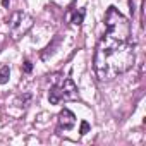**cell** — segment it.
Listing matches in <instances>:
<instances>
[{
  "mask_svg": "<svg viewBox=\"0 0 146 146\" xmlns=\"http://www.w3.org/2000/svg\"><path fill=\"white\" fill-rule=\"evenodd\" d=\"M12 2H14V0H2V5H4V7H11Z\"/></svg>",
  "mask_w": 146,
  "mask_h": 146,
  "instance_id": "obj_12",
  "label": "cell"
},
{
  "mask_svg": "<svg viewBox=\"0 0 146 146\" xmlns=\"http://www.w3.org/2000/svg\"><path fill=\"white\" fill-rule=\"evenodd\" d=\"M9 76H11L9 65H2V67H0V84H5L9 81Z\"/></svg>",
  "mask_w": 146,
  "mask_h": 146,
  "instance_id": "obj_8",
  "label": "cell"
},
{
  "mask_svg": "<svg viewBox=\"0 0 146 146\" xmlns=\"http://www.w3.org/2000/svg\"><path fill=\"white\" fill-rule=\"evenodd\" d=\"M88 131H90V124H88L86 120H83V122H81V131H79V132H81V134L84 136V134H86Z\"/></svg>",
  "mask_w": 146,
  "mask_h": 146,
  "instance_id": "obj_11",
  "label": "cell"
},
{
  "mask_svg": "<svg viewBox=\"0 0 146 146\" xmlns=\"http://www.w3.org/2000/svg\"><path fill=\"white\" fill-rule=\"evenodd\" d=\"M31 26H33V17L21 11H16L9 19V29H11L12 40H19L23 35H26L29 31Z\"/></svg>",
  "mask_w": 146,
  "mask_h": 146,
  "instance_id": "obj_4",
  "label": "cell"
},
{
  "mask_svg": "<svg viewBox=\"0 0 146 146\" xmlns=\"http://www.w3.org/2000/svg\"><path fill=\"white\" fill-rule=\"evenodd\" d=\"M23 70L26 72V74H29V72L33 70V64L29 60H24V65H23Z\"/></svg>",
  "mask_w": 146,
  "mask_h": 146,
  "instance_id": "obj_10",
  "label": "cell"
},
{
  "mask_svg": "<svg viewBox=\"0 0 146 146\" xmlns=\"http://www.w3.org/2000/svg\"><path fill=\"white\" fill-rule=\"evenodd\" d=\"M105 33L120 36V38H129L131 36V24L125 16H122L113 5L108 7L105 14Z\"/></svg>",
  "mask_w": 146,
  "mask_h": 146,
  "instance_id": "obj_2",
  "label": "cell"
},
{
  "mask_svg": "<svg viewBox=\"0 0 146 146\" xmlns=\"http://www.w3.org/2000/svg\"><path fill=\"white\" fill-rule=\"evenodd\" d=\"M129 7H131V16H134V0H129Z\"/></svg>",
  "mask_w": 146,
  "mask_h": 146,
  "instance_id": "obj_13",
  "label": "cell"
},
{
  "mask_svg": "<svg viewBox=\"0 0 146 146\" xmlns=\"http://www.w3.org/2000/svg\"><path fill=\"white\" fill-rule=\"evenodd\" d=\"M57 120H58V127H60V129L69 131V129L74 127V124H76V115L72 113L69 108H64V110H60V113L57 115Z\"/></svg>",
  "mask_w": 146,
  "mask_h": 146,
  "instance_id": "obj_5",
  "label": "cell"
},
{
  "mask_svg": "<svg viewBox=\"0 0 146 146\" xmlns=\"http://www.w3.org/2000/svg\"><path fill=\"white\" fill-rule=\"evenodd\" d=\"M84 16H86V11H84V9L76 11L74 16H72V24H74V26H81L83 21H84Z\"/></svg>",
  "mask_w": 146,
  "mask_h": 146,
  "instance_id": "obj_7",
  "label": "cell"
},
{
  "mask_svg": "<svg viewBox=\"0 0 146 146\" xmlns=\"http://www.w3.org/2000/svg\"><path fill=\"white\" fill-rule=\"evenodd\" d=\"M79 93H78V86L74 84L70 78L62 79V83H55V86L50 90L48 100L52 105H58L60 102H70V100H78Z\"/></svg>",
  "mask_w": 146,
  "mask_h": 146,
  "instance_id": "obj_3",
  "label": "cell"
},
{
  "mask_svg": "<svg viewBox=\"0 0 146 146\" xmlns=\"http://www.w3.org/2000/svg\"><path fill=\"white\" fill-rule=\"evenodd\" d=\"M134 46L129 38L105 33L95 50L93 67L100 81H112L134 65Z\"/></svg>",
  "mask_w": 146,
  "mask_h": 146,
  "instance_id": "obj_1",
  "label": "cell"
},
{
  "mask_svg": "<svg viewBox=\"0 0 146 146\" xmlns=\"http://www.w3.org/2000/svg\"><path fill=\"white\" fill-rule=\"evenodd\" d=\"M58 45H60V35H57V36L53 38V41L45 48V52H43L41 58H43V60H46V58H48V55H52V53L55 52V46H58Z\"/></svg>",
  "mask_w": 146,
  "mask_h": 146,
  "instance_id": "obj_6",
  "label": "cell"
},
{
  "mask_svg": "<svg viewBox=\"0 0 146 146\" xmlns=\"http://www.w3.org/2000/svg\"><path fill=\"white\" fill-rule=\"evenodd\" d=\"M29 102H31V95H29V93H24V96L21 95V96L16 100V105H17V107H28Z\"/></svg>",
  "mask_w": 146,
  "mask_h": 146,
  "instance_id": "obj_9",
  "label": "cell"
}]
</instances>
